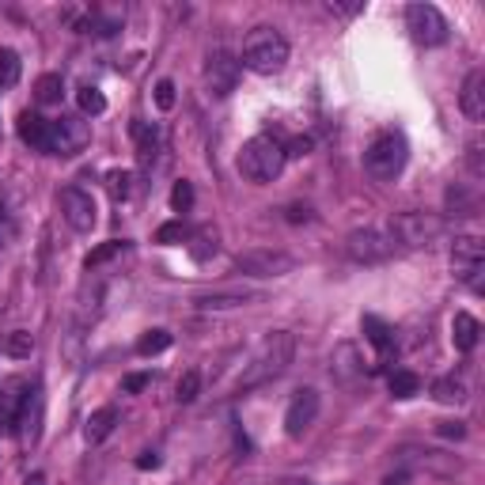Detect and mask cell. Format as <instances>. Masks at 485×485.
Returning a JSON list of instances; mask_svg holds the SVG:
<instances>
[{
	"label": "cell",
	"mask_w": 485,
	"mask_h": 485,
	"mask_svg": "<svg viewBox=\"0 0 485 485\" xmlns=\"http://www.w3.org/2000/svg\"><path fill=\"white\" fill-rule=\"evenodd\" d=\"M19 76H23V61H19V53H16V50H8V46H0V88H16V84H19Z\"/></svg>",
	"instance_id": "24"
},
{
	"label": "cell",
	"mask_w": 485,
	"mask_h": 485,
	"mask_svg": "<svg viewBox=\"0 0 485 485\" xmlns=\"http://www.w3.org/2000/svg\"><path fill=\"white\" fill-rule=\"evenodd\" d=\"M235 269H242L247 277H285L296 269V258L289 250H242L235 254Z\"/></svg>",
	"instance_id": "10"
},
{
	"label": "cell",
	"mask_w": 485,
	"mask_h": 485,
	"mask_svg": "<svg viewBox=\"0 0 485 485\" xmlns=\"http://www.w3.org/2000/svg\"><path fill=\"white\" fill-rule=\"evenodd\" d=\"M406 27H410L413 42L425 46V50L443 46L448 42V31H451L448 19H443V12L436 4H425V0H417V4L406 8Z\"/></svg>",
	"instance_id": "6"
},
{
	"label": "cell",
	"mask_w": 485,
	"mask_h": 485,
	"mask_svg": "<svg viewBox=\"0 0 485 485\" xmlns=\"http://www.w3.org/2000/svg\"><path fill=\"white\" fill-rule=\"evenodd\" d=\"M258 292H247V289H235V292H201L194 296V307L197 312H232V307H247Z\"/></svg>",
	"instance_id": "17"
},
{
	"label": "cell",
	"mask_w": 485,
	"mask_h": 485,
	"mask_svg": "<svg viewBox=\"0 0 485 485\" xmlns=\"http://www.w3.org/2000/svg\"><path fill=\"white\" fill-rule=\"evenodd\" d=\"M285 159H289L285 144H281L277 137H269V133H258V137H250L239 148V174L254 186H266L285 171Z\"/></svg>",
	"instance_id": "3"
},
{
	"label": "cell",
	"mask_w": 485,
	"mask_h": 485,
	"mask_svg": "<svg viewBox=\"0 0 485 485\" xmlns=\"http://www.w3.org/2000/svg\"><path fill=\"white\" fill-rule=\"evenodd\" d=\"M334 375L345 383H353L357 375H364V364H360V353L353 342H342L338 349H334Z\"/></svg>",
	"instance_id": "21"
},
{
	"label": "cell",
	"mask_w": 485,
	"mask_h": 485,
	"mask_svg": "<svg viewBox=\"0 0 485 485\" xmlns=\"http://www.w3.org/2000/svg\"><path fill=\"white\" fill-rule=\"evenodd\" d=\"M27 402H31V383L27 380H0V425L16 428Z\"/></svg>",
	"instance_id": "14"
},
{
	"label": "cell",
	"mask_w": 485,
	"mask_h": 485,
	"mask_svg": "<svg viewBox=\"0 0 485 485\" xmlns=\"http://www.w3.org/2000/svg\"><path fill=\"white\" fill-rule=\"evenodd\" d=\"M433 398L443 402V406H459L466 398V387H463V380H455V375H443V380L433 383Z\"/></svg>",
	"instance_id": "23"
},
{
	"label": "cell",
	"mask_w": 485,
	"mask_h": 485,
	"mask_svg": "<svg viewBox=\"0 0 485 485\" xmlns=\"http://www.w3.org/2000/svg\"><path fill=\"white\" fill-rule=\"evenodd\" d=\"M19 141L31 144L35 152H50V121L31 114V111H23L19 114Z\"/></svg>",
	"instance_id": "19"
},
{
	"label": "cell",
	"mask_w": 485,
	"mask_h": 485,
	"mask_svg": "<svg viewBox=\"0 0 485 485\" xmlns=\"http://www.w3.org/2000/svg\"><path fill=\"white\" fill-rule=\"evenodd\" d=\"M80 111H84V114H91V118H96V114H103V111H106V99H103V91H99V88H80Z\"/></svg>",
	"instance_id": "30"
},
{
	"label": "cell",
	"mask_w": 485,
	"mask_h": 485,
	"mask_svg": "<svg viewBox=\"0 0 485 485\" xmlns=\"http://www.w3.org/2000/svg\"><path fill=\"white\" fill-rule=\"evenodd\" d=\"M387 387L395 398H413V395H421V375L410 372V368H398V372H390Z\"/></svg>",
	"instance_id": "22"
},
{
	"label": "cell",
	"mask_w": 485,
	"mask_h": 485,
	"mask_svg": "<svg viewBox=\"0 0 485 485\" xmlns=\"http://www.w3.org/2000/svg\"><path fill=\"white\" fill-rule=\"evenodd\" d=\"M137 466H141V470H152V466H159V455H156V451H144L141 459H137Z\"/></svg>",
	"instance_id": "39"
},
{
	"label": "cell",
	"mask_w": 485,
	"mask_h": 485,
	"mask_svg": "<svg viewBox=\"0 0 485 485\" xmlns=\"http://www.w3.org/2000/svg\"><path fill=\"white\" fill-rule=\"evenodd\" d=\"M61 91H65V84H61V76L58 73H46V76H38V84H35V96H38V103H61Z\"/></svg>",
	"instance_id": "25"
},
{
	"label": "cell",
	"mask_w": 485,
	"mask_h": 485,
	"mask_svg": "<svg viewBox=\"0 0 485 485\" xmlns=\"http://www.w3.org/2000/svg\"><path fill=\"white\" fill-rule=\"evenodd\" d=\"M459 106H463V114L466 121H485V73L474 69L466 80H463V91H459Z\"/></svg>",
	"instance_id": "15"
},
{
	"label": "cell",
	"mask_w": 485,
	"mask_h": 485,
	"mask_svg": "<svg viewBox=\"0 0 485 485\" xmlns=\"http://www.w3.org/2000/svg\"><path fill=\"white\" fill-rule=\"evenodd\" d=\"M106 190H111V197L126 201L129 190H133V174L129 171H111V174H106Z\"/></svg>",
	"instance_id": "29"
},
{
	"label": "cell",
	"mask_w": 485,
	"mask_h": 485,
	"mask_svg": "<svg viewBox=\"0 0 485 485\" xmlns=\"http://www.w3.org/2000/svg\"><path fill=\"white\" fill-rule=\"evenodd\" d=\"M23 485H46V474H31V478H27Z\"/></svg>",
	"instance_id": "41"
},
{
	"label": "cell",
	"mask_w": 485,
	"mask_h": 485,
	"mask_svg": "<svg viewBox=\"0 0 485 485\" xmlns=\"http://www.w3.org/2000/svg\"><path fill=\"white\" fill-rule=\"evenodd\" d=\"M179 239H186L182 220H171V224H164V227L156 232V242H164V247H171V242H179Z\"/></svg>",
	"instance_id": "34"
},
{
	"label": "cell",
	"mask_w": 485,
	"mask_h": 485,
	"mask_svg": "<svg viewBox=\"0 0 485 485\" xmlns=\"http://www.w3.org/2000/svg\"><path fill=\"white\" fill-rule=\"evenodd\" d=\"M383 485H406V474H387Z\"/></svg>",
	"instance_id": "40"
},
{
	"label": "cell",
	"mask_w": 485,
	"mask_h": 485,
	"mask_svg": "<svg viewBox=\"0 0 485 485\" xmlns=\"http://www.w3.org/2000/svg\"><path fill=\"white\" fill-rule=\"evenodd\" d=\"M88 126L80 118H58L50 121V156H76L88 144Z\"/></svg>",
	"instance_id": "13"
},
{
	"label": "cell",
	"mask_w": 485,
	"mask_h": 485,
	"mask_svg": "<svg viewBox=\"0 0 485 485\" xmlns=\"http://www.w3.org/2000/svg\"><path fill=\"white\" fill-rule=\"evenodd\" d=\"M118 250H126V242H121V239H111V242H103L99 250H91V254H88V258H84V266H88V269H91V266H99V262H106V258H114Z\"/></svg>",
	"instance_id": "33"
},
{
	"label": "cell",
	"mask_w": 485,
	"mask_h": 485,
	"mask_svg": "<svg viewBox=\"0 0 485 485\" xmlns=\"http://www.w3.org/2000/svg\"><path fill=\"white\" fill-rule=\"evenodd\" d=\"M61 217H65V224H69L73 232L88 235L91 227L99 224V205H96V197H91L84 186H65V190H61Z\"/></svg>",
	"instance_id": "9"
},
{
	"label": "cell",
	"mask_w": 485,
	"mask_h": 485,
	"mask_svg": "<svg viewBox=\"0 0 485 485\" xmlns=\"http://www.w3.org/2000/svg\"><path fill=\"white\" fill-rule=\"evenodd\" d=\"M197 390H201V375L190 368V372H182V380L179 387H174V395H179V402H194L197 398Z\"/></svg>",
	"instance_id": "31"
},
{
	"label": "cell",
	"mask_w": 485,
	"mask_h": 485,
	"mask_svg": "<svg viewBox=\"0 0 485 485\" xmlns=\"http://www.w3.org/2000/svg\"><path fill=\"white\" fill-rule=\"evenodd\" d=\"M436 433H440V436H451V440H463V436H466V428H463L459 421H440V425H436Z\"/></svg>",
	"instance_id": "37"
},
{
	"label": "cell",
	"mask_w": 485,
	"mask_h": 485,
	"mask_svg": "<svg viewBox=\"0 0 485 485\" xmlns=\"http://www.w3.org/2000/svg\"><path fill=\"white\" fill-rule=\"evenodd\" d=\"M406 159H410V144L395 129L380 133V137L364 148V171H368L375 182H395L398 174L406 171Z\"/></svg>",
	"instance_id": "4"
},
{
	"label": "cell",
	"mask_w": 485,
	"mask_h": 485,
	"mask_svg": "<svg viewBox=\"0 0 485 485\" xmlns=\"http://www.w3.org/2000/svg\"><path fill=\"white\" fill-rule=\"evenodd\" d=\"M390 232L398 235L402 250H417V247H428L440 232H443V220L436 212H402V217H390Z\"/></svg>",
	"instance_id": "7"
},
{
	"label": "cell",
	"mask_w": 485,
	"mask_h": 485,
	"mask_svg": "<svg viewBox=\"0 0 485 485\" xmlns=\"http://www.w3.org/2000/svg\"><path fill=\"white\" fill-rule=\"evenodd\" d=\"M194 205V186L190 182H174V190H171V209L174 212H186Z\"/></svg>",
	"instance_id": "32"
},
{
	"label": "cell",
	"mask_w": 485,
	"mask_h": 485,
	"mask_svg": "<svg viewBox=\"0 0 485 485\" xmlns=\"http://www.w3.org/2000/svg\"><path fill=\"white\" fill-rule=\"evenodd\" d=\"M345 254L360 266H380V262H390V258H398V254H406V250H402L398 235L390 232V224H372V227L349 232Z\"/></svg>",
	"instance_id": "5"
},
{
	"label": "cell",
	"mask_w": 485,
	"mask_h": 485,
	"mask_svg": "<svg viewBox=\"0 0 485 485\" xmlns=\"http://www.w3.org/2000/svg\"><path fill=\"white\" fill-rule=\"evenodd\" d=\"M327 12H334V16H360V12H364V0H357V4H338V0H330Z\"/></svg>",
	"instance_id": "36"
},
{
	"label": "cell",
	"mask_w": 485,
	"mask_h": 485,
	"mask_svg": "<svg viewBox=\"0 0 485 485\" xmlns=\"http://www.w3.org/2000/svg\"><path fill=\"white\" fill-rule=\"evenodd\" d=\"M148 383H152V375H148V372H141V375H126V380H121V390H144Z\"/></svg>",
	"instance_id": "38"
},
{
	"label": "cell",
	"mask_w": 485,
	"mask_h": 485,
	"mask_svg": "<svg viewBox=\"0 0 485 485\" xmlns=\"http://www.w3.org/2000/svg\"><path fill=\"white\" fill-rule=\"evenodd\" d=\"M296 357V338L289 330H273V334H266L262 345L254 349V357L242 364V372H239V390H254V387H266V383H273L281 380V375L289 372V364Z\"/></svg>",
	"instance_id": "1"
},
{
	"label": "cell",
	"mask_w": 485,
	"mask_h": 485,
	"mask_svg": "<svg viewBox=\"0 0 485 485\" xmlns=\"http://www.w3.org/2000/svg\"><path fill=\"white\" fill-rule=\"evenodd\" d=\"M118 428V406H99L96 413L88 417V425H84V440L88 443H103L106 436H111Z\"/></svg>",
	"instance_id": "20"
},
{
	"label": "cell",
	"mask_w": 485,
	"mask_h": 485,
	"mask_svg": "<svg viewBox=\"0 0 485 485\" xmlns=\"http://www.w3.org/2000/svg\"><path fill=\"white\" fill-rule=\"evenodd\" d=\"M239 69L242 65L227 50H212L205 58V91L212 99H227L239 84Z\"/></svg>",
	"instance_id": "11"
},
{
	"label": "cell",
	"mask_w": 485,
	"mask_h": 485,
	"mask_svg": "<svg viewBox=\"0 0 485 485\" xmlns=\"http://www.w3.org/2000/svg\"><path fill=\"white\" fill-rule=\"evenodd\" d=\"M360 330H364V338H368V345L380 353V360H387L395 353V327H390V322H383L380 315H364Z\"/></svg>",
	"instance_id": "16"
},
{
	"label": "cell",
	"mask_w": 485,
	"mask_h": 485,
	"mask_svg": "<svg viewBox=\"0 0 485 485\" xmlns=\"http://www.w3.org/2000/svg\"><path fill=\"white\" fill-rule=\"evenodd\" d=\"M156 106H159V111H171V106H174V84H171V80H159V84H156Z\"/></svg>",
	"instance_id": "35"
},
{
	"label": "cell",
	"mask_w": 485,
	"mask_h": 485,
	"mask_svg": "<svg viewBox=\"0 0 485 485\" xmlns=\"http://www.w3.org/2000/svg\"><path fill=\"white\" fill-rule=\"evenodd\" d=\"M133 137H137V144H141V159L144 164H152V156H156V133L144 126V121H137V126H133Z\"/></svg>",
	"instance_id": "28"
},
{
	"label": "cell",
	"mask_w": 485,
	"mask_h": 485,
	"mask_svg": "<svg viewBox=\"0 0 485 485\" xmlns=\"http://www.w3.org/2000/svg\"><path fill=\"white\" fill-rule=\"evenodd\" d=\"M478 338H481V322L470 312H455V319H451V342H455V349H459V353H474Z\"/></svg>",
	"instance_id": "18"
},
{
	"label": "cell",
	"mask_w": 485,
	"mask_h": 485,
	"mask_svg": "<svg viewBox=\"0 0 485 485\" xmlns=\"http://www.w3.org/2000/svg\"><path fill=\"white\" fill-rule=\"evenodd\" d=\"M4 353H8V357H16V360L31 357V353H35V338H31L27 330H12L8 338H4Z\"/></svg>",
	"instance_id": "26"
},
{
	"label": "cell",
	"mask_w": 485,
	"mask_h": 485,
	"mask_svg": "<svg viewBox=\"0 0 485 485\" xmlns=\"http://www.w3.org/2000/svg\"><path fill=\"white\" fill-rule=\"evenodd\" d=\"M451 266L455 277L470 285L474 292H481V269H485V242L478 235H459L451 247Z\"/></svg>",
	"instance_id": "8"
},
{
	"label": "cell",
	"mask_w": 485,
	"mask_h": 485,
	"mask_svg": "<svg viewBox=\"0 0 485 485\" xmlns=\"http://www.w3.org/2000/svg\"><path fill=\"white\" fill-rule=\"evenodd\" d=\"M164 349H171V330H148L144 338L137 342L141 357H156V353H164Z\"/></svg>",
	"instance_id": "27"
},
{
	"label": "cell",
	"mask_w": 485,
	"mask_h": 485,
	"mask_svg": "<svg viewBox=\"0 0 485 485\" xmlns=\"http://www.w3.org/2000/svg\"><path fill=\"white\" fill-rule=\"evenodd\" d=\"M319 406H322V398H319V390L315 387H300L296 395L289 398V410H285V433L292 440H300L307 428L315 425V417H319Z\"/></svg>",
	"instance_id": "12"
},
{
	"label": "cell",
	"mask_w": 485,
	"mask_h": 485,
	"mask_svg": "<svg viewBox=\"0 0 485 485\" xmlns=\"http://www.w3.org/2000/svg\"><path fill=\"white\" fill-rule=\"evenodd\" d=\"M289 38L277 31V27H254L242 42V69L258 73V76H273L289 65Z\"/></svg>",
	"instance_id": "2"
}]
</instances>
